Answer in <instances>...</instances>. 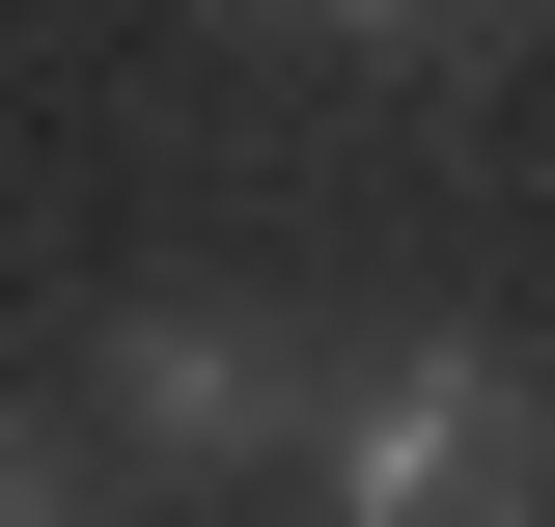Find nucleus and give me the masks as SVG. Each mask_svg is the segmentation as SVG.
<instances>
[{"label": "nucleus", "instance_id": "nucleus-1", "mask_svg": "<svg viewBox=\"0 0 555 527\" xmlns=\"http://www.w3.org/2000/svg\"><path fill=\"white\" fill-rule=\"evenodd\" d=\"M306 445H334V527H555V416L500 333H389L361 389H306Z\"/></svg>", "mask_w": 555, "mask_h": 527}, {"label": "nucleus", "instance_id": "nucleus-2", "mask_svg": "<svg viewBox=\"0 0 555 527\" xmlns=\"http://www.w3.org/2000/svg\"><path fill=\"white\" fill-rule=\"evenodd\" d=\"M112 416H139L167 472H250V445H278V361H250L222 306H139V333H112Z\"/></svg>", "mask_w": 555, "mask_h": 527}, {"label": "nucleus", "instance_id": "nucleus-3", "mask_svg": "<svg viewBox=\"0 0 555 527\" xmlns=\"http://www.w3.org/2000/svg\"><path fill=\"white\" fill-rule=\"evenodd\" d=\"M0 527H56V472H28V445H0Z\"/></svg>", "mask_w": 555, "mask_h": 527}]
</instances>
